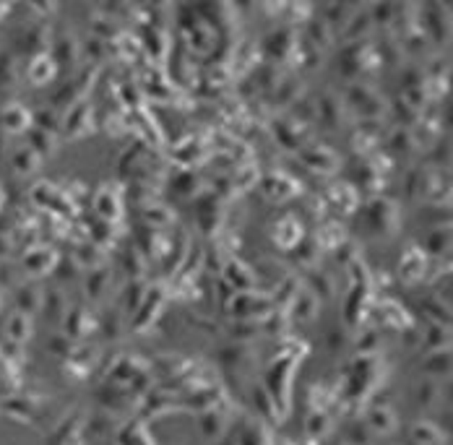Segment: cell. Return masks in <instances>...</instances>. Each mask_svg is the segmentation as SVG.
<instances>
[{"mask_svg": "<svg viewBox=\"0 0 453 445\" xmlns=\"http://www.w3.org/2000/svg\"><path fill=\"white\" fill-rule=\"evenodd\" d=\"M229 310L238 315L240 320H256V318L263 320L266 315L276 310V305H274V297H266L260 292H235Z\"/></svg>", "mask_w": 453, "mask_h": 445, "instance_id": "obj_1", "label": "cell"}, {"mask_svg": "<svg viewBox=\"0 0 453 445\" xmlns=\"http://www.w3.org/2000/svg\"><path fill=\"white\" fill-rule=\"evenodd\" d=\"M365 217H367V224L370 229L375 232V235H393L396 229H399V211H396V203L389 201V198H375V201H370L365 208Z\"/></svg>", "mask_w": 453, "mask_h": 445, "instance_id": "obj_2", "label": "cell"}, {"mask_svg": "<svg viewBox=\"0 0 453 445\" xmlns=\"http://www.w3.org/2000/svg\"><path fill=\"white\" fill-rule=\"evenodd\" d=\"M164 287H159V284H154V287H149L146 289V297H143V302L139 305V310L133 313V318H130V328L139 334V331H146V328L159 318V310L164 307Z\"/></svg>", "mask_w": 453, "mask_h": 445, "instance_id": "obj_3", "label": "cell"}, {"mask_svg": "<svg viewBox=\"0 0 453 445\" xmlns=\"http://www.w3.org/2000/svg\"><path fill=\"white\" fill-rule=\"evenodd\" d=\"M91 331H99V318L84 305H73L65 313V336L71 338H84Z\"/></svg>", "mask_w": 453, "mask_h": 445, "instance_id": "obj_4", "label": "cell"}, {"mask_svg": "<svg viewBox=\"0 0 453 445\" xmlns=\"http://www.w3.org/2000/svg\"><path fill=\"white\" fill-rule=\"evenodd\" d=\"M427 271V258H425V250L417 245V242H409L404 253H401L399 258V273L401 279H407V282H417L422 279Z\"/></svg>", "mask_w": 453, "mask_h": 445, "instance_id": "obj_5", "label": "cell"}, {"mask_svg": "<svg viewBox=\"0 0 453 445\" xmlns=\"http://www.w3.org/2000/svg\"><path fill=\"white\" fill-rule=\"evenodd\" d=\"M63 131L68 138H76V136H84V133L91 131V105L87 99L76 102L73 107L65 112Z\"/></svg>", "mask_w": 453, "mask_h": 445, "instance_id": "obj_6", "label": "cell"}, {"mask_svg": "<svg viewBox=\"0 0 453 445\" xmlns=\"http://www.w3.org/2000/svg\"><path fill=\"white\" fill-rule=\"evenodd\" d=\"M94 211L99 214L102 221H118L123 214V196L115 188H102L97 196H94Z\"/></svg>", "mask_w": 453, "mask_h": 445, "instance_id": "obj_7", "label": "cell"}, {"mask_svg": "<svg viewBox=\"0 0 453 445\" xmlns=\"http://www.w3.org/2000/svg\"><path fill=\"white\" fill-rule=\"evenodd\" d=\"M271 237H274V242H276L281 250H292L302 239V224L297 221V217L284 214V217L276 221V227H274V232H271Z\"/></svg>", "mask_w": 453, "mask_h": 445, "instance_id": "obj_8", "label": "cell"}, {"mask_svg": "<svg viewBox=\"0 0 453 445\" xmlns=\"http://www.w3.org/2000/svg\"><path fill=\"white\" fill-rule=\"evenodd\" d=\"M302 162L310 170H321V172H334L339 167V156H336L328 146H313V149H302Z\"/></svg>", "mask_w": 453, "mask_h": 445, "instance_id": "obj_9", "label": "cell"}, {"mask_svg": "<svg viewBox=\"0 0 453 445\" xmlns=\"http://www.w3.org/2000/svg\"><path fill=\"white\" fill-rule=\"evenodd\" d=\"M315 118L321 120L326 128H339V125H341V120H344V105H341L334 94H323V97L318 99Z\"/></svg>", "mask_w": 453, "mask_h": 445, "instance_id": "obj_10", "label": "cell"}, {"mask_svg": "<svg viewBox=\"0 0 453 445\" xmlns=\"http://www.w3.org/2000/svg\"><path fill=\"white\" fill-rule=\"evenodd\" d=\"M224 282L235 289V292H253V287H256V276L250 273L248 266H242L240 261H229L224 269Z\"/></svg>", "mask_w": 453, "mask_h": 445, "instance_id": "obj_11", "label": "cell"}, {"mask_svg": "<svg viewBox=\"0 0 453 445\" xmlns=\"http://www.w3.org/2000/svg\"><path fill=\"white\" fill-rule=\"evenodd\" d=\"M55 71H57V66L53 63V57H50V55H47V53L34 55L32 66L26 68V78H29V84H34V87H44V84H50V81H53Z\"/></svg>", "mask_w": 453, "mask_h": 445, "instance_id": "obj_12", "label": "cell"}, {"mask_svg": "<svg viewBox=\"0 0 453 445\" xmlns=\"http://www.w3.org/2000/svg\"><path fill=\"white\" fill-rule=\"evenodd\" d=\"M55 266H57V255H55V250H50V248L32 250V253H26V258H24V269L32 273V276L50 273Z\"/></svg>", "mask_w": 453, "mask_h": 445, "instance_id": "obj_13", "label": "cell"}, {"mask_svg": "<svg viewBox=\"0 0 453 445\" xmlns=\"http://www.w3.org/2000/svg\"><path fill=\"white\" fill-rule=\"evenodd\" d=\"M294 188H297V183L284 172H274L263 180V190H266V196L274 198V201H284V198L294 196V193H297Z\"/></svg>", "mask_w": 453, "mask_h": 445, "instance_id": "obj_14", "label": "cell"}, {"mask_svg": "<svg viewBox=\"0 0 453 445\" xmlns=\"http://www.w3.org/2000/svg\"><path fill=\"white\" fill-rule=\"evenodd\" d=\"M263 50L271 55V57H290L292 50H294V39H292V32L290 29H279V32H274L266 37V42H263Z\"/></svg>", "mask_w": 453, "mask_h": 445, "instance_id": "obj_15", "label": "cell"}, {"mask_svg": "<svg viewBox=\"0 0 453 445\" xmlns=\"http://www.w3.org/2000/svg\"><path fill=\"white\" fill-rule=\"evenodd\" d=\"M53 63L55 66H73L76 60H78V44H76L73 37H60V39H55L53 44Z\"/></svg>", "mask_w": 453, "mask_h": 445, "instance_id": "obj_16", "label": "cell"}, {"mask_svg": "<svg viewBox=\"0 0 453 445\" xmlns=\"http://www.w3.org/2000/svg\"><path fill=\"white\" fill-rule=\"evenodd\" d=\"M29 122H32V115L21 105H8L3 109V128L6 131H29Z\"/></svg>", "mask_w": 453, "mask_h": 445, "instance_id": "obj_17", "label": "cell"}, {"mask_svg": "<svg viewBox=\"0 0 453 445\" xmlns=\"http://www.w3.org/2000/svg\"><path fill=\"white\" fill-rule=\"evenodd\" d=\"M425 253H430V255H443V253H448L451 250V229L445 227H435L425 237V245H420Z\"/></svg>", "mask_w": 453, "mask_h": 445, "instance_id": "obj_18", "label": "cell"}, {"mask_svg": "<svg viewBox=\"0 0 453 445\" xmlns=\"http://www.w3.org/2000/svg\"><path fill=\"white\" fill-rule=\"evenodd\" d=\"M102 261H105L102 248L94 245V242H84V245H78V250H76V255H73L76 266H78V269H87L89 266V271L97 269V266H102Z\"/></svg>", "mask_w": 453, "mask_h": 445, "instance_id": "obj_19", "label": "cell"}, {"mask_svg": "<svg viewBox=\"0 0 453 445\" xmlns=\"http://www.w3.org/2000/svg\"><path fill=\"white\" fill-rule=\"evenodd\" d=\"M420 307L427 313V318H432V323L435 326H445L448 328V323H451V307L445 302H441V300H435V297H427V300H422Z\"/></svg>", "mask_w": 453, "mask_h": 445, "instance_id": "obj_20", "label": "cell"}, {"mask_svg": "<svg viewBox=\"0 0 453 445\" xmlns=\"http://www.w3.org/2000/svg\"><path fill=\"white\" fill-rule=\"evenodd\" d=\"M146 282H141V279H130V284L125 287V292H123V310L125 313H136L139 310V305L143 302V297H146Z\"/></svg>", "mask_w": 453, "mask_h": 445, "instance_id": "obj_21", "label": "cell"}, {"mask_svg": "<svg viewBox=\"0 0 453 445\" xmlns=\"http://www.w3.org/2000/svg\"><path fill=\"white\" fill-rule=\"evenodd\" d=\"M292 305H294V318H300V320H313L315 313H318V297L313 292L294 294Z\"/></svg>", "mask_w": 453, "mask_h": 445, "instance_id": "obj_22", "label": "cell"}, {"mask_svg": "<svg viewBox=\"0 0 453 445\" xmlns=\"http://www.w3.org/2000/svg\"><path fill=\"white\" fill-rule=\"evenodd\" d=\"M29 149H32L39 159L42 156H50L55 152V136L47 131H39V128H29Z\"/></svg>", "mask_w": 453, "mask_h": 445, "instance_id": "obj_23", "label": "cell"}, {"mask_svg": "<svg viewBox=\"0 0 453 445\" xmlns=\"http://www.w3.org/2000/svg\"><path fill=\"white\" fill-rule=\"evenodd\" d=\"M370 13L367 11H355L349 19H346L344 24V39H352V42H359V37L362 34H367V29H370Z\"/></svg>", "mask_w": 453, "mask_h": 445, "instance_id": "obj_24", "label": "cell"}, {"mask_svg": "<svg viewBox=\"0 0 453 445\" xmlns=\"http://www.w3.org/2000/svg\"><path fill=\"white\" fill-rule=\"evenodd\" d=\"M16 302H19L24 315H29L42 305V294H39V289L32 287V284H21V287L16 289Z\"/></svg>", "mask_w": 453, "mask_h": 445, "instance_id": "obj_25", "label": "cell"}, {"mask_svg": "<svg viewBox=\"0 0 453 445\" xmlns=\"http://www.w3.org/2000/svg\"><path fill=\"white\" fill-rule=\"evenodd\" d=\"M380 310H386L383 315V323L386 326H393V328H409V318H404L407 310L396 305L393 300H380Z\"/></svg>", "mask_w": 453, "mask_h": 445, "instance_id": "obj_26", "label": "cell"}, {"mask_svg": "<svg viewBox=\"0 0 453 445\" xmlns=\"http://www.w3.org/2000/svg\"><path fill=\"white\" fill-rule=\"evenodd\" d=\"M109 287V271L107 269H91L87 276V294L91 300H99L102 294L107 292Z\"/></svg>", "mask_w": 453, "mask_h": 445, "instance_id": "obj_27", "label": "cell"}, {"mask_svg": "<svg viewBox=\"0 0 453 445\" xmlns=\"http://www.w3.org/2000/svg\"><path fill=\"white\" fill-rule=\"evenodd\" d=\"M328 201H331L334 206L341 203L344 214H349V211L357 206V190L355 188H349V185H334V188L328 190Z\"/></svg>", "mask_w": 453, "mask_h": 445, "instance_id": "obj_28", "label": "cell"}, {"mask_svg": "<svg viewBox=\"0 0 453 445\" xmlns=\"http://www.w3.org/2000/svg\"><path fill=\"white\" fill-rule=\"evenodd\" d=\"M120 266H123V271L128 273L130 279H139L141 273H143V269H146V258L141 255L139 248L125 250V253H123V258H120Z\"/></svg>", "mask_w": 453, "mask_h": 445, "instance_id": "obj_29", "label": "cell"}, {"mask_svg": "<svg viewBox=\"0 0 453 445\" xmlns=\"http://www.w3.org/2000/svg\"><path fill=\"white\" fill-rule=\"evenodd\" d=\"M13 170L16 172H21V174H29V172H34L37 167H39V156L29 149V146H24V149H16L13 152Z\"/></svg>", "mask_w": 453, "mask_h": 445, "instance_id": "obj_30", "label": "cell"}, {"mask_svg": "<svg viewBox=\"0 0 453 445\" xmlns=\"http://www.w3.org/2000/svg\"><path fill=\"white\" fill-rule=\"evenodd\" d=\"M308 39H310V44H313L315 50H318V47H328L331 39H334L331 26L326 21H310L308 24Z\"/></svg>", "mask_w": 453, "mask_h": 445, "instance_id": "obj_31", "label": "cell"}, {"mask_svg": "<svg viewBox=\"0 0 453 445\" xmlns=\"http://www.w3.org/2000/svg\"><path fill=\"white\" fill-rule=\"evenodd\" d=\"M417 146H420L417 136H411L409 128H396V131L391 133L389 149H393V152H414Z\"/></svg>", "mask_w": 453, "mask_h": 445, "instance_id": "obj_32", "label": "cell"}, {"mask_svg": "<svg viewBox=\"0 0 453 445\" xmlns=\"http://www.w3.org/2000/svg\"><path fill=\"white\" fill-rule=\"evenodd\" d=\"M8 336L13 338V341H24V338L32 336V320H29V315L24 313H16L8 320Z\"/></svg>", "mask_w": 453, "mask_h": 445, "instance_id": "obj_33", "label": "cell"}, {"mask_svg": "<svg viewBox=\"0 0 453 445\" xmlns=\"http://www.w3.org/2000/svg\"><path fill=\"white\" fill-rule=\"evenodd\" d=\"M294 253H300L297 258H300L302 266H313L318 261V253H321V245L315 242L313 237H302L297 245H294Z\"/></svg>", "mask_w": 453, "mask_h": 445, "instance_id": "obj_34", "label": "cell"}, {"mask_svg": "<svg viewBox=\"0 0 453 445\" xmlns=\"http://www.w3.org/2000/svg\"><path fill=\"white\" fill-rule=\"evenodd\" d=\"M425 347L430 349H443L448 347V328L445 326H435V323H430V328H427V334H425Z\"/></svg>", "mask_w": 453, "mask_h": 445, "instance_id": "obj_35", "label": "cell"}, {"mask_svg": "<svg viewBox=\"0 0 453 445\" xmlns=\"http://www.w3.org/2000/svg\"><path fill=\"white\" fill-rule=\"evenodd\" d=\"M352 13H355L352 6H334V3H331V6H326L323 21L328 24V26H331V24H346V19H349Z\"/></svg>", "mask_w": 453, "mask_h": 445, "instance_id": "obj_36", "label": "cell"}, {"mask_svg": "<svg viewBox=\"0 0 453 445\" xmlns=\"http://www.w3.org/2000/svg\"><path fill=\"white\" fill-rule=\"evenodd\" d=\"M34 120H37V128H39V131L55 133L57 128H60V118H57V112H53V109H42V112H37Z\"/></svg>", "mask_w": 453, "mask_h": 445, "instance_id": "obj_37", "label": "cell"}, {"mask_svg": "<svg viewBox=\"0 0 453 445\" xmlns=\"http://www.w3.org/2000/svg\"><path fill=\"white\" fill-rule=\"evenodd\" d=\"M146 221H149V227H159V224H170L172 221V214H167V208L162 206H149L146 211Z\"/></svg>", "mask_w": 453, "mask_h": 445, "instance_id": "obj_38", "label": "cell"}, {"mask_svg": "<svg viewBox=\"0 0 453 445\" xmlns=\"http://www.w3.org/2000/svg\"><path fill=\"white\" fill-rule=\"evenodd\" d=\"M260 326L256 320H240L238 326H232V336L238 338H250V336H258Z\"/></svg>", "mask_w": 453, "mask_h": 445, "instance_id": "obj_39", "label": "cell"}, {"mask_svg": "<svg viewBox=\"0 0 453 445\" xmlns=\"http://www.w3.org/2000/svg\"><path fill=\"white\" fill-rule=\"evenodd\" d=\"M310 284H313L315 289H318V294H323V297H331V292H334V284H331V279H328L326 273L310 276Z\"/></svg>", "mask_w": 453, "mask_h": 445, "instance_id": "obj_40", "label": "cell"}, {"mask_svg": "<svg viewBox=\"0 0 453 445\" xmlns=\"http://www.w3.org/2000/svg\"><path fill=\"white\" fill-rule=\"evenodd\" d=\"M175 188H177V193H183V196H190V188H195V177L190 172H183L177 180H175Z\"/></svg>", "mask_w": 453, "mask_h": 445, "instance_id": "obj_41", "label": "cell"}, {"mask_svg": "<svg viewBox=\"0 0 453 445\" xmlns=\"http://www.w3.org/2000/svg\"><path fill=\"white\" fill-rule=\"evenodd\" d=\"M0 201H3V193H0Z\"/></svg>", "mask_w": 453, "mask_h": 445, "instance_id": "obj_42", "label": "cell"}, {"mask_svg": "<svg viewBox=\"0 0 453 445\" xmlns=\"http://www.w3.org/2000/svg\"><path fill=\"white\" fill-rule=\"evenodd\" d=\"M0 13H3V8H0Z\"/></svg>", "mask_w": 453, "mask_h": 445, "instance_id": "obj_43", "label": "cell"}]
</instances>
